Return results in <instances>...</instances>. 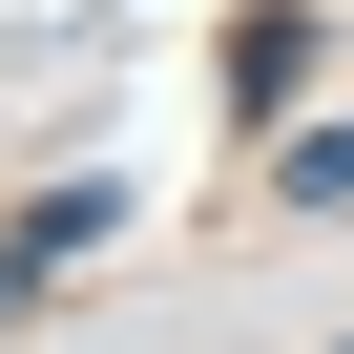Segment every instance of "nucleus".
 Listing matches in <instances>:
<instances>
[{
    "label": "nucleus",
    "mask_w": 354,
    "mask_h": 354,
    "mask_svg": "<svg viewBox=\"0 0 354 354\" xmlns=\"http://www.w3.org/2000/svg\"><path fill=\"white\" fill-rule=\"evenodd\" d=\"M313 84V21H230V104H292Z\"/></svg>",
    "instance_id": "obj_2"
},
{
    "label": "nucleus",
    "mask_w": 354,
    "mask_h": 354,
    "mask_svg": "<svg viewBox=\"0 0 354 354\" xmlns=\"http://www.w3.org/2000/svg\"><path fill=\"white\" fill-rule=\"evenodd\" d=\"M104 230H125V188H42L21 230H0V313H42V292H63V271H84Z\"/></svg>",
    "instance_id": "obj_1"
},
{
    "label": "nucleus",
    "mask_w": 354,
    "mask_h": 354,
    "mask_svg": "<svg viewBox=\"0 0 354 354\" xmlns=\"http://www.w3.org/2000/svg\"><path fill=\"white\" fill-rule=\"evenodd\" d=\"M333 354H354V333H333Z\"/></svg>",
    "instance_id": "obj_4"
},
{
    "label": "nucleus",
    "mask_w": 354,
    "mask_h": 354,
    "mask_svg": "<svg viewBox=\"0 0 354 354\" xmlns=\"http://www.w3.org/2000/svg\"><path fill=\"white\" fill-rule=\"evenodd\" d=\"M292 209H354V125H292V167H271Z\"/></svg>",
    "instance_id": "obj_3"
}]
</instances>
